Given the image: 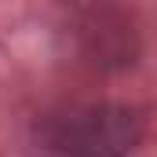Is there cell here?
I'll list each match as a JSON object with an SVG mask.
<instances>
[{
  "instance_id": "cell-1",
  "label": "cell",
  "mask_w": 157,
  "mask_h": 157,
  "mask_svg": "<svg viewBox=\"0 0 157 157\" xmlns=\"http://www.w3.org/2000/svg\"><path fill=\"white\" fill-rule=\"evenodd\" d=\"M143 139V117L132 106L88 102L48 113L37 124V143L55 157H124Z\"/></svg>"
}]
</instances>
